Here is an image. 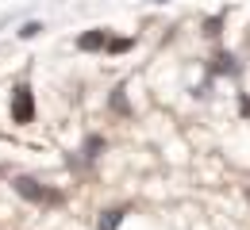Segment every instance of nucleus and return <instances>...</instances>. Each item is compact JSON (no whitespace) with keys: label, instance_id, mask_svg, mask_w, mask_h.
Masks as SVG:
<instances>
[{"label":"nucleus","instance_id":"nucleus-1","mask_svg":"<svg viewBox=\"0 0 250 230\" xmlns=\"http://www.w3.org/2000/svg\"><path fill=\"white\" fill-rule=\"evenodd\" d=\"M12 192L20 199H27V203H35V207H62L65 196L58 192V188H46V184H39L35 177H16L12 180Z\"/></svg>","mask_w":250,"mask_h":230},{"label":"nucleus","instance_id":"nucleus-2","mask_svg":"<svg viewBox=\"0 0 250 230\" xmlns=\"http://www.w3.org/2000/svg\"><path fill=\"white\" fill-rule=\"evenodd\" d=\"M8 115H12V123L16 127H27V123H35V92L31 85H16L12 88V107H8Z\"/></svg>","mask_w":250,"mask_h":230},{"label":"nucleus","instance_id":"nucleus-3","mask_svg":"<svg viewBox=\"0 0 250 230\" xmlns=\"http://www.w3.org/2000/svg\"><path fill=\"white\" fill-rule=\"evenodd\" d=\"M239 73H243V66H239V58L231 50H219L208 62V77H239Z\"/></svg>","mask_w":250,"mask_h":230},{"label":"nucleus","instance_id":"nucleus-4","mask_svg":"<svg viewBox=\"0 0 250 230\" xmlns=\"http://www.w3.org/2000/svg\"><path fill=\"white\" fill-rule=\"evenodd\" d=\"M108 27H93V31H81L77 35V50H85V54H96V50H108Z\"/></svg>","mask_w":250,"mask_h":230},{"label":"nucleus","instance_id":"nucleus-5","mask_svg":"<svg viewBox=\"0 0 250 230\" xmlns=\"http://www.w3.org/2000/svg\"><path fill=\"white\" fill-rule=\"evenodd\" d=\"M104 150H108L104 134H85V142H81V158H85V161H96Z\"/></svg>","mask_w":250,"mask_h":230},{"label":"nucleus","instance_id":"nucleus-6","mask_svg":"<svg viewBox=\"0 0 250 230\" xmlns=\"http://www.w3.org/2000/svg\"><path fill=\"white\" fill-rule=\"evenodd\" d=\"M108 107H112L116 115L131 119V104H127V88H124V85H116V88H112V96H108Z\"/></svg>","mask_w":250,"mask_h":230},{"label":"nucleus","instance_id":"nucleus-7","mask_svg":"<svg viewBox=\"0 0 250 230\" xmlns=\"http://www.w3.org/2000/svg\"><path fill=\"white\" fill-rule=\"evenodd\" d=\"M124 219H127V207H108V211H100V230H116Z\"/></svg>","mask_w":250,"mask_h":230},{"label":"nucleus","instance_id":"nucleus-8","mask_svg":"<svg viewBox=\"0 0 250 230\" xmlns=\"http://www.w3.org/2000/svg\"><path fill=\"white\" fill-rule=\"evenodd\" d=\"M135 46V38H108V50L104 54H127Z\"/></svg>","mask_w":250,"mask_h":230},{"label":"nucleus","instance_id":"nucleus-9","mask_svg":"<svg viewBox=\"0 0 250 230\" xmlns=\"http://www.w3.org/2000/svg\"><path fill=\"white\" fill-rule=\"evenodd\" d=\"M42 31H46V27H42L39 19H31V23H23V27H20V38H39Z\"/></svg>","mask_w":250,"mask_h":230},{"label":"nucleus","instance_id":"nucleus-10","mask_svg":"<svg viewBox=\"0 0 250 230\" xmlns=\"http://www.w3.org/2000/svg\"><path fill=\"white\" fill-rule=\"evenodd\" d=\"M219 27H223V16H212V19H204V35H208V38H219Z\"/></svg>","mask_w":250,"mask_h":230},{"label":"nucleus","instance_id":"nucleus-11","mask_svg":"<svg viewBox=\"0 0 250 230\" xmlns=\"http://www.w3.org/2000/svg\"><path fill=\"white\" fill-rule=\"evenodd\" d=\"M239 111H243V115L250 119V96H239Z\"/></svg>","mask_w":250,"mask_h":230},{"label":"nucleus","instance_id":"nucleus-12","mask_svg":"<svg viewBox=\"0 0 250 230\" xmlns=\"http://www.w3.org/2000/svg\"><path fill=\"white\" fill-rule=\"evenodd\" d=\"M154 4H169V0H154Z\"/></svg>","mask_w":250,"mask_h":230},{"label":"nucleus","instance_id":"nucleus-13","mask_svg":"<svg viewBox=\"0 0 250 230\" xmlns=\"http://www.w3.org/2000/svg\"><path fill=\"white\" fill-rule=\"evenodd\" d=\"M247 203H250V188H247Z\"/></svg>","mask_w":250,"mask_h":230},{"label":"nucleus","instance_id":"nucleus-14","mask_svg":"<svg viewBox=\"0 0 250 230\" xmlns=\"http://www.w3.org/2000/svg\"><path fill=\"white\" fill-rule=\"evenodd\" d=\"M0 173H4V169H0Z\"/></svg>","mask_w":250,"mask_h":230}]
</instances>
